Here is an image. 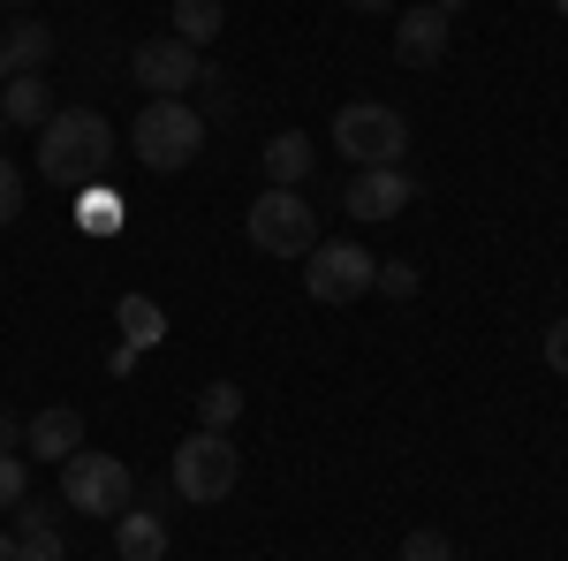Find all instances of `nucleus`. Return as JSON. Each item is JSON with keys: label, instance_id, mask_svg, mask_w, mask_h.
<instances>
[{"label": "nucleus", "instance_id": "obj_1", "mask_svg": "<svg viewBox=\"0 0 568 561\" xmlns=\"http://www.w3.org/2000/svg\"><path fill=\"white\" fill-rule=\"evenodd\" d=\"M106 160H114V122L91 114V107H61L39 130V174L53 190H84V182H106Z\"/></svg>", "mask_w": 568, "mask_h": 561}, {"label": "nucleus", "instance_id": "obj_2", "mask_svg": "<svg viewBox=\"0 0 568 561\" xmlns=\"http://www.w3.org/2000/svg\"><path fill=\"white\" fill-rule=\"evenodd\" d=\"M130 152L144 160L152 174H175L205 152V114L190 99H144L130 122Z\"/></svg>", "mask_w": 568, "mask_h": 561}, {"label": "nucleus", "instance_id": "obj_3", "mask_svg": "<svg viewBox=\"0 0 568 561\" xmlns=\"http://www.w3.org/2000/svg\"><path fill=\"white\" fill-rule=\"evenodd\" d=\"M334 144H342V160H356V168H402V152H409V114L387 107V99H349V107L334 114Z\"/></svg>", "mask_w": 568, "mask_h": 561}, {"label": "nucleus", "instance_id": "obj_4", "mask_svg": "<svg viewBox=\"0 0 568 561\" xmlns=\"http://www.w3.org/2000/svg\"><path fill=\"white\" fill-rule=\"evenodd\" d=\"M235 478H243V455H235V440L227 432H190L175 448V493L182 501H197V509H213V501H227L235 493Z\"/></svg>", "mask_w": 568, "mask_h": 561}, {"label": "nucleus", "instance_id": "obj_5", "mask_svg": "<svg viewBox=\"0 0 568 561\" xmlns=\"http://www.w3.org/2000/svg\"><path fill=\"white\" fill-rule=\"evenodd\" d=\"M136 493V478L122 455H99V448H77L69 463H61V501L77 509V517H122Z\"/></svg>", "mask_w": 568, "mask_h": 561}, {"label": "nucleus", "instance_id": "obj_6", "mask_svg": "<svg viewBox=\"0 0 568 561\" xmlns=\"http://www.w3.org/2000/svg\"><path fill=\"white\" fill-rule=\"evenodd\" d=\"M243 228H251V243L265 259H311V243H318V220H311L304 190H265L243 213Z\"/></svg>", "mask_w": 568, "mask_h": 561}, {"label": "nucleus", "instance_id": "obj_7", "mask_svg": "<svg viewBox=\"0 0 568 561\" xmlns=\"http://www.w3.org/2000/svg\"><path fill=\"white\" fill-rule=\"evenodd\" d=\"M379 281V259L364 251V243H349V236H334V243H311L304 259V289L311 303H356L364 289Z\"/></svg>", "mask_w": 568, "mask_h": 561}, {"label": "nucleus", "instance_id": "obj_8", "mask_svg": "<svg viewBox=\"0 0 568 561\" xmlns=\"http://www.w3.org/2000/svg\"><path fill=\"white\" fill-rule=\"evenodd\" d=\"M130 77H136L144 99H182V91H197V77H205V53L168 31V39H144L130 53Z\"/></svg>", "mask_w": 568, "mask_h": 561}, {"label": "nucleus", "instance_id": "obj_9", "mask_svg": "<svg viewBox=\"0 0 568 561\" xmlns=\"http://www.w3.org/2000/svg\"><path fill=\"white\" fill-rule=\"evenodd\" d=\"M417 198V174L409 168H356L349 174V220H394L409 213Z\"/></svg>", "mask_w": 568, "mask_h": 561}, {"label": "nucleus", "instance_id": "obj_10", "mask_svg": "<svg viewBox=\"0 0 568 561\" xmlns=\"http://www.w3.org/2000/svg\"><path fill=\"white\" fill-rule=\"evenodd\" d=\"M447 39H455V16H439L433 0H425V8H409L394 23V61L402 69H433L439 53H447Z\"/></svg>", "mask_w": 568, "mask_h": 561}, {"label": "nucleus", "instance_id": "obj_11", "mask_svg": "<svg viewBox=\"0 0 568 561\" xmlns=\"http://www.w3.org/2000/svg\"><path fill=\"white\" fill-rule=\"evenodd\" d=\"M23 448H31L39 463H69V455L84 448V418H77L69 402H53V410H39V418L23 425Z\"/></svg>", "mask_w": 568, "mask_h": 561}, {"label": "nucleus", "instance_id": "obj_12", "mask_svg": "<svg viewBox=\"0 0 568 561\" xmlns=\"http://www.w3.org/2000/svg\"><path fill=\"white\" fill-rule=\"evenodd\" d=\"M16 554H23V561H69L61 509H45V501H23V509H16Z\"/></svg>", "mask_w": 568, "mask_h": 561}, {"label": "nucleus", "instance_id": "obj_13", "mask_svg": "<svg viewBox=\"0 0 568 561\" xmlns=\"http://www.w3.org/2000/svg\"><path fill=\"white\" fill-rule=\"evenodd\" d=\"M258 168H265V182H273V190H304V182H311V137H304V130L265 137Z\"/></svg>", "mask_w": 568, "mask_h": 561}, {"label": "nucleus", "instance_id": "obj_14", "mask_svg": "<svg viewBox=\"0 0 568 561\" xmlns=\"http://www.w3.org/2000/svg\"><path fill=\"white\" fill-rule=\"evenodd\" d=\"M114 554L122 561H168V523H160V509H122L114 517Z\"/></svg>", "mask_w": 568, "mask_h": 561}, {"label": "nucleus", "instance_id": "obj_15", "mask_svg": "<svg viewBox=\"0 0 568 561\" xmlns=\"http://www.w3.org/2000/svg\"><path fill=\"white\" fill-rule=\"evenodd\" d=\"M0 114H8V130H45L53 122V84L45 77H8L0 84Z\"/></svg>", "mask_w": 568, "mask_h": 561}, {"label": "nucleus", "instance_id": "obj_16", "mask_svg": "<svg viewBox=\"0 0 568 561\" xmlns=\"http://www.w3.org/2000/svg\"><path fill=\"white\" fill-rule=\"evenodd\" d=\"M0 61H8V77H45V61H53V31L23 16V23L0 39Z\"/></svg>", "mask_w": 568, "mask_h": 561}, {"label": "nucleus", "instance_id": "obj_17", "mask_svg": "<svg viewBox=\"0 0 568 561\" xmlns=\"http://www.w3.org/2000/svg\"><path fill=\"white\" fill-rule=\"evenodd\" d=\"M77 220H84L91 236H114V228L130 220V198H122L114 182H84V190H77Z\"/></svg>", "mask_w": 568, "mask_h": 561}, {"label": "nucleus", "instance_id": "obj_18", "mask_svg": "<svg viewBox=\"0 0 568 561\" xmlns=\"http://www.w3.org/2000/svg\"><path fill=\"white\" fill-rule=\"evenodd\" d=\"M114 319H122V342H130L136 357H144L152 342H168V311H160L152 297H122V311H114Z\"/></svg>", "mask_w": 568, "mask_h": 561}, {"label": "nucleus", "instance_id": "obj_19", "mask_svg": "<svg viewBox=\"0 0 568 561\" xmlns=\"http://www.w3.org/2000/svg\"><path fill=\"white\" fill-rule=\"evenodd\" d=\"M220 23H227V0H175V39L182 46L220 39Z\"/></svg>", "mask_w": 568, "mask_h": 561}, {"label": "nucleus", "instance_id": "obj_20", "mask_svg": "<svg viewBox=\"0 0 568 561\" xmlns=\"http://www.w3.org/2000/svg\"><path fill=\"white\" fill-rule=\"evenodd\" d=\"M235 418H243V388H235V380H213V388L197 394V425L205 432H227Z\"/></svg>", "mask_w": 568, "mask_h": 561}, {"label": "nucleus", "instance_id": "obj_21", "mask_svg": "<svg viewBox=\"0 0 568 561\" xmlns=\"http://www.w3.org/2000/svg\"><path fill=\"white\" fill-rule=\"evenodd\" d=\"M23 493H31V463H23L16 448H0V517L23 509Z\"/></svg>", "mask_w": 568, "mask_h": 561}, {"label": "nucleus", "instance_id": "obj_22", "mask_svg": "<svg viewBox=\"0 0 568 561\" xmlns=\"http://www.w3.org/2000/svg\"><path fill=\"white\" fill-rule=\"evenodd\" d=\"M197 91H205V130H213V122H227V114H235V99H227V77H220L213 61H205V77H197Z\"/></svg>", "mask_w": 568, "mask_h": 561}, {"label": "nucleus", "instance_id": "obj_23", "mask_svg": "<svg viewBox=\"0 0 568 561\" xmlns=\"http://www.w3.org/2000/svg\"><path fill=\"white\" fill-rule=\"evenodd\" d=\"M8 220H23V168L16 160H0V228Z\"/></svg>", "mask_w": 568, "mask_h": 561}, {"label": "nucleus", "instance_id": "obj_24", "mask_svg": "<svg viewBox=\"0 0 568 561\" xmlns=\"http://www.w3.org/2000/svg\"><path fill=\"white\" fill-rule=\"evenodd\" d=\"M372 289H379V297H417V266H409V259H387Z\"/></svg>", "mask_w": 568, "mask_h": 561}, {"label": "nucleus", "instance_id": "obj_25", "mask_svg": "<svg viewBox=\"0 0 568 561\" xmlns=\"http://www.w3.org/2000/svg\"><path fill=\"white\" fill-rule=\"evenodd\" d=\"M402 561H455V547H447L439 531H409V539H402Z\"/></svg>", "mask_w": 568, "mask_h": 561}, {"label": "nucleus", "instance_id": "obj_26", "mask_svg": "<svg viewBox=\"0 0 568 561\" xmlns=\"http://www.w3.org/2000/svg\"><path fill=\"white\" fill-rule=\"evenodd\" d=\"M546 364H554V372L568 380V311L554 319V327H546Z\"/></svg>", "mask_w": 568, "mask_h": 561}, {"label": "nucleus", "instance_id": "obj_27", "mask_svg": "<svg viewBox=\"0 0 568 561\" xmlns=\"http://www.w3.org/2000/svg\"><path fill=\"white\" fill-rule=\"evenodd\" d=\"M16 440H23V418H8V410H0V448H16Z\"/></svg>", "mask_w": 568, "mask_h": 561}, {"label": "nucleus", "instance_id": "obj_28", "mask_svg": "<svg viewBox=\"0 0 568 561\" xmlns=\"http://www.w3.org/2000/svg\"><path fill=\"white\" fill-rule=\"evenodd\" d=\"M0 561H23L16 554V531H0Z\"/></svg>", "mask_w": 568, "mask_h": 561}, {"label": "nucleus", "instance_id": "obj_29", "mask_svg": "<svg viewBox=\"0 0 568 561\" xmlns=\"http://www.w3.org/2000/svg\"><path fill=\"white\" fill-rule=\"evenodd\" d=\"M349 8H364V16H379V8H394V0H349Z\"/></svg>", "mask_w": 568, "mask_h": 561}, {"label": "nucleus", "instance_id": "obj_30", "mask_svg": "<svg viewBox=\"0 0 568 561\" xmlns=\"http://www.w3.org/2000/svg\"><path fill=\"white\" fill-rule=\"evenodd\" d=\"M433 8H439V16H455V8H470V0H433Z\"/></svg>", "mask_w": 568, "mask_h": 561}, {"label": "nucleus", "instance_id": "obj_31", "mask_svg": "<svg viewBox=\"0 0 568 561\" xmlns=\"http://www.w3.org/2000/svg\"><path fill=\"white\" fill-rule=\"evenodd\" d=\"M554 16H561V23H568V0H554Z\"/></svg>", "mask_w": 568, "mask_h": 561}, {"label": "nucleus", "instance_id": "obj_32", "mask_svg": "<svg viewBox=\"0 0 568 561\" xmlns=\"http://www.w3.org/2000/svg\"><path fill=\"white\" fill-rule=\"evenodd\" d=\"M0 84H8V61H0Z\"/></svg>", "mask_w": 568, "mask_h": 561}, {"label": "nucleus", "instance_id": "obj_33", "mask_svg": "<svg viewBox=\"0 0 568 561\" xmlns=\"http://www.w3.org/2000/svg\"><path fill=\"white\" fill-rule=\"evenodd\" d=\"M0 130H8V114H0Z\"/></svg>", "mask_w": 568, "mask_h": 561}, {"label": "nucleus", "instance_id": "obj_34", "mask_svg": "<svg viewBox=\"0 0 568 561\" xmlns=\"http://www.w3.org/2000/svg\"><path fill=\"white\" fill-rule=\"evenodd\" d=\"M8 8H23V0H8Z\"/></svg>", "mask_w": 568, "mask_h": 561}]
</instances>
